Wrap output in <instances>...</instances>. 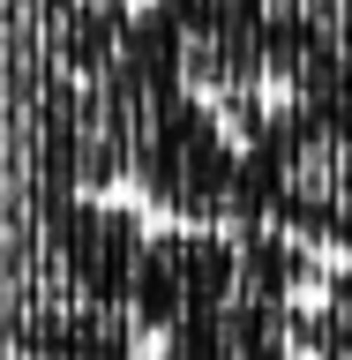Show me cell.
Listing matches in <instances>:
<instances>
[{
	"label": "cell",
	"instance_id": "cell-1",
	"mask_svg": "<svg viewBox=\"0 0 352 360\" xmlns=\"http://www.w3.org/2000/svg\"><path fill=\"white\" fill-rule=\"evenodd\" d=\"M285 345L292 353H352V255L322 248V263L285 308Z\"/></svg>",
	"mask_w": 352,
	"mask_h": 360
}]
</instances>
